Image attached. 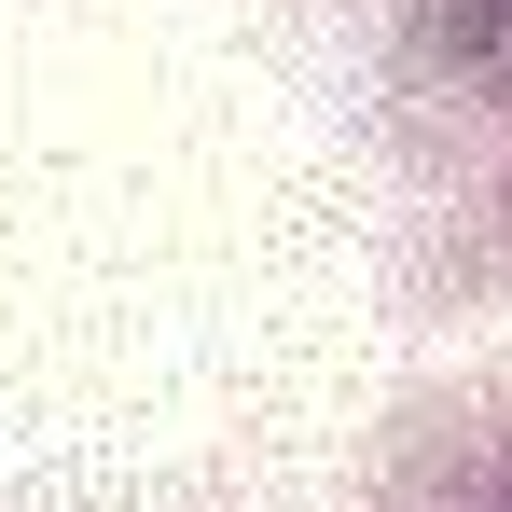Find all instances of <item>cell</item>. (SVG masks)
<instances>
[{"mask_svg": "<svg viewBox=\"0 0 512 512\" xmlns=\"http://www.w3.org/2000/svg\"><path fill=\"white\" fill-rule=\"evenodd\" d=\"M443 28H457V42H471V56L512 84V0H443Z\"/></svg>", "mask_w": 512, "mask_h": 512, "instance_id": "6da1fadb", "label": "cell"}]
</instances>
